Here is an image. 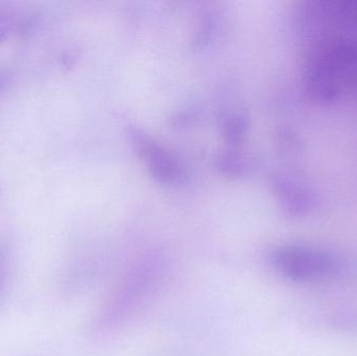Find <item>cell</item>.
Listing matches in <instances>:
<instances>
[{
	"label": "cell",
	"instance_id": "6da1fadb",
	"mask_svg": "<svg viewBox=\"0 0 357 356\" xmlns=\"http://www.w3.org/2000/svg\"><path fill=\"white\" fill-rule=\"evenodd\" d=\"M304 79L319 102H337L356 90L357 39L337 36L319 42L306 59Z\"/></svg>",
	"mask_w": 357,
	"mask_h": 356
},
{
	"label": "cell",
	"instance_id": "8992f818",
	"mask_svg": "<svg viewBox=\"0 0 357 356\" xmlns=\"http://www.w3.org/2000/svg\"><path fill=\"white\" fill-rule=\"evenodd\" d=\"M13 25H14V22H13L10 15L0 12V42L3 41L8 37V33L12 31Z\"/></svg>",
	"mask_w": 357,
	"mask_h": 356
},
{
	"label": "cell",
	"instance_id": "277c9868",
	"mask_svg": "<svg viewBox=\"0 0 357 356\" xmlns=\"http://www.w3.org/2000/svg\"><path fill=\"white\" fill-rule=\"evenodd\" d=\"M10 248L6 240L0 238V300L6 293L10 272Z\"/></svg>",
	"mask_w": 357,
	"mask_h": 356
},
{
	"label": "cell",
	"instance_id": "52a82bcc",
	"mask_svg": "<svg viewBox=\"0 0 357 356\" xmlns=\"http://www.w3.org/2000/svg\"><path fill=\"white\" fill-rule=\"evenodd\" d=\"M6 77L1 70H0V92L3 90V88L6 87Z\"/></svg>",
	"mask_w": 357,
	"mask_h": 356
},
{
	"label": "cell",
	"instance_id": "3957f363",
	"mask_svg": "<svg viewBox=\"0 0 357 356\" xmlns=\"http://www.w3.org/2000/svg\"><path fill=\"white\" fill-rule=\"evenodd\" d=\"M158 270V265L149 261L146 265H139L137 270L128 277V279L121 284L119 292L115 294L111 300L109 307H107L104 317L100 320V323H115L121 319L123 315H127L128 311H131L132 307H135L136 303L139 302L140 299L144 298L152 286L153 279L156 277V273L153 272Z\"/></svg>",
	"mask_w": 357,
	"mask_h": 356
},
{
	"label": "cell",
	"instance_id": "5b68a950",
	"mask_svg": "<svg viewBox=\"0 0 357 356\" xmlns=\"http://www.w3.org/2000/svg\"><path fill=\"white\" fill-rule=\"evenodd\" d=\"M333 327L347 332H357L356 314H340L333 319Z\"/></svg>",
	"mask_w": 357,
	"mask_h": 356
},
{
	"label": "cell",
	"instance_id": "7a4b0ae2",
	"mask_svg": "<svg viewBox=\"0 0 357 356\" xmlns=\"http://www.w3.org/2000/svg\"><path fill=\"white\" fill-rule=\"evenodd\" d=\"M271 263L281 275L298 284L347 279L356 271V261L346 255L301 244L276 249Z\"/></svg>",
	"mask_w": 357,
	"mask_h": 356
}]
</instances>
